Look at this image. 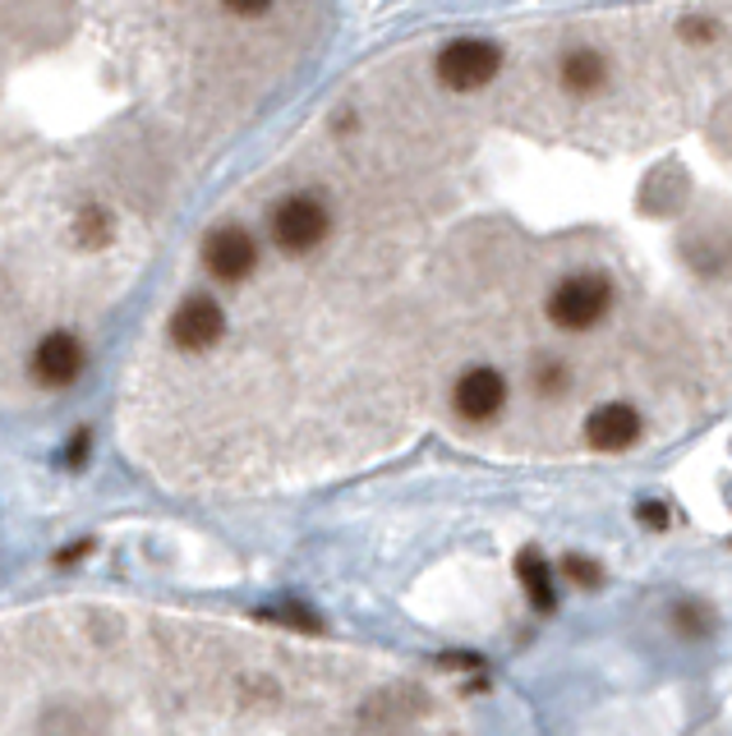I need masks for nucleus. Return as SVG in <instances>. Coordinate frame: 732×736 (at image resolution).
Wrapping results in <instances>:
<instances>
[{"mask_svg":"<svg viewBox=\"0 0 732 736\" xmlns=\"http://www.w3.org/2000/svg\"><path fill=\"white\" fill-rule=\"evenodd\" d=\"M452 406L465 423H488L502 406H507V383H502V373L498 369H470V373H461V383L452 392Z\"/></svg>","mask_w":732,"mask_h":736,"instance_id":"obj_4","label":"nucleus"},{"mask_svg":"<svg viewBox=\"0 0 732 736\" xmlns=\"http://www.w3.org/2000/svg\"><path fill=\"white\" fill-rule=\"evenodd\" d=\"M562 83L571 87V93H594V87L604 83V60H599L594 51H576L562 65Z\"/></svg>","mask_w":732,"mask_h":736,"instance_id":"obj_7","label":"nucleus"},{"mask_svg":"<svg viewBox=\"0 0 732 736\" xmlns=\"http://www.w3.org/2000/svg\"><path fill=\"white\" fill-rule=\"evenodd\" d=\"M535 387H539L544 396H558V392L567 387V369H562L558 360H544L539 373H535Z\"/></svg>","mask_w":732,"mask_h":736,"instance_id":"obj_8","label":"nucleus"},{"mask_svg":"<svg viewBox=\"0 0 732 736\" xmlns=\"http://www.w3.org/2000/svg\"><path fill=\"white\" fill-rule=\"evenodd\" d=\"M636 437H640V414L627 400H608V406L590 410V419H585V442L594 452H608V456L627 452Z\"/></svg>","mask_w":732,"mask_h":736,"instance_id":"obj_5","label":"nucleus"},{"mask_svg":"<svg viewBox=\"0 0 732 736\" xmlns=\"http://www.w3.org/2000/svg\"><path fill=\"white\" fill-rule=\"evenodd\" d=\"M516 571H521V585H525V594H530V604H535L539 612H548L553 604H558V589H553V571H548V562H544L539 552H521Z\"/></svg>","mask_w":732,"mask_h":736,"instance_id":"obj_6","label":"nucleus"},{"mask_svg":"<svg viewBox=\"0 0 732 736\" xmlns=\"http://www.w3.org/2000/svg\"><path fill=\"white\" fill-rule=\"evenodd\" d=\"M608 300H613V285L604 277H571L553 290L548 300V318L567 327V331H585L599 318L608 314Z\"/></svg>","mask_w":732,"mask_h":736,"instance_id":"obj_3","label":"nucleus"},{"mask_svg":"<svg viewBox=\"0 0 732 736\" xmlns=\"http://www.w3.org/2000/svg\"><path fill=\"white\" fill-rule=\"evenodd\" d=\"M502 65V51L493 42H479V37H461V42H448L438 56V79L452 87V93H475L488 79L498 74Z\"/></svg>","mask_w":732,"mask_h":736,"instance_id":"obj_2","label":"nucleus"},{"mask_svg":"<svg viewBox=\"0 0 732 736\" xmlns=\"http://www.w3.org/2000/svg\"><path fill=\"white\" fill-rule=\"evenodd\" d=\"M640 521H646L650 529H663V525H669V506H659V502H646V506H640Z\"/></svg>","mask_w":732,"mask_h":736,"instance_id":"obj_10","label":"nucleus"},{"mask_svg":"<svg viewBox=\"0 0 732 736\" xmlns=\"http://www.w3.org/2000/svg\"><path fill=\"white\" fill-rule=\"evenodd\" d=\"M217 0H0V400L70 392L175 175Z\"/></svg>","mask_w":732,"mask_h":736,"instance_id":"obj_1","label":"nucleus"},{"mask_svg":"<svg viewBox=\"0 0 732 736\" xmlns=\"http://www.w3.org/2000/svg\"><path fill=\"white\" fill-rule=\"evenodd\" d=\"M562 571H567L571 580H581V585H599V566L581 562V557H567V562H562Z\"/></svg>","mask_w":732,"mask_h":736,"instance_id":"obj_9","label":"nucleus"}]
</instances>
